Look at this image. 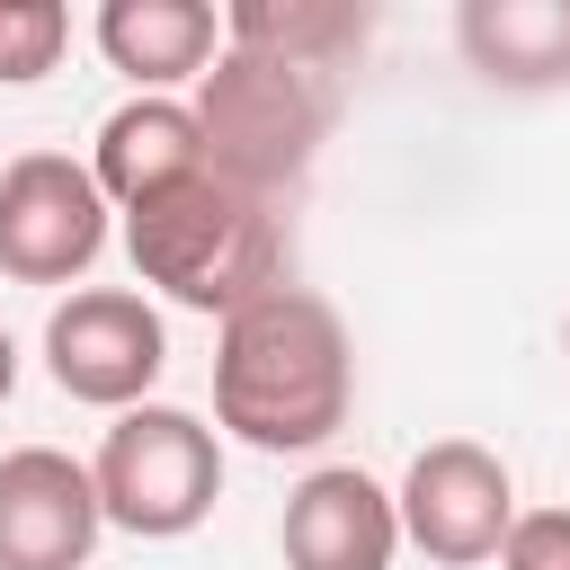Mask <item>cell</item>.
Listing matches in <instances>:
<instances>
[{"label": "cell", "instance_id": "6da1fadb", "mask_svg": "<svg viewBox=\"0 0 570 570\" xmlns=\"http://www.w3.org/2000/svg\"><path fill=\"white\" fill-rule=\"evenodd\" d=\"M347 392H356V356H347V321L303 294L276 285L249 312L223 321L214 347V419L258 445V454H312L347 428Z\"/></svg>", "mask_w": 570, "mask_h": 570}, {"label": "cell", "instance_id": "7a4b0ae2", "mask_svg": "<svg viewBox=\"0 0 570 570\" xmlns=\"http://www.w3.org/2000/svg\"><path fill=\"white\" fill-rule=\"evenodd\" d=\"M125 249L134 276L160 285L187 312H249L258 294L285 285V214L258 187H232L223 169H196L142 205H125Z\"/></svg>", "mask_w": 570, "mask_h": 570}, {"label": "cell", "instance_id": "3957f363", "mask_svg": "<svg viewBox=\"0 0 570 570\" xmlns=\"http://www.w3.org/2000/svg\"><path fill=\"white\" fill-rule=\"evenodd\" d=\"M196 134H205V169H223L232 187H258V196H285L321 134H330V89L321 71H294V62H267V53H214V71L196 80Z\"/></svg>", "mask_w": 570, "mask_h": 570}, {"label": "cell", "instance_id": "277c9868", "mask_svg": "<svg viewBox=\"0 0 570 570\" xmlns=\"http://www.w3.org/2000/svg\"><path fill=\"white\" fill-rule=\"evenodd\" d=\"M89 490H98V517L125 534H187L223 499V445L196 410L134 401V410H116V428L89 463Z\"/></svg>", "mask_w": 570, "mask_h": 570}, {"label": "cell", "instance_id": "5b68a950", "mask_svg": "<svg viewBox=\"0 0 570 570\" xmlns=\"http://www.w3.org/2000/svg\"><path fill=\"white\" fill-rule=\"evenodd\" d=\"M107 249V196L71 151H18L0 169V276L71 285Z\"/></svg>", "mask_w": 570, "mask_h": 570}, {"label": "cell", "instance_id": "8992f818", "mask_svg": "<svg viewBox=\"0 0 570 570\" xmlns=\"http://www.w3.org/2000/svg\"><path fill=\"white\" fill-rule=\"evenodd\" d=\"M45 365L71 401L89 410H134L160 365H169V338H160V312L125 285H80L71 303H53L45 321Z\"/></svg>", "mask_w": 570, "mask_h": 570}, {"label": "cell", "instance_id": "52a82bcc", "mask_svg": "<svg viewBox=\"0 0 570 570\" xmlns=\"http://www.w3.org/2000/svg\"><path fill=\"white\" fill-rule=\"evenodd\" d=\"M392 508H401V534H410L428 561L472 570V561H499V543H508V525H517V481H508V463H499L490 445L445 436V445H428V454L410 463V481H401Z\"/></svg>", "mask_w": 570, "mask_h": 570}, {"label": "cell", "instance_id": "ba28073f", "mask_svg": "<svg viewBox=\"0 0 570 570\" xmlns=\"http://www.w3.org/2000/svg\"><path fill=\"white\" fill-rule=\"evenodd\" d=\"M98 490L89 463L53 445L0 454V570H80L98 552Z\"/></svg>", "mask_w": 570, "mask_h": 570}, {"label": "cell", "instance_id": "9c48e42d", "mask_svg": "<svg viewBox=\"0 0 570 570\" xmlns=\"http://www.w3.org/2000/svg\"><path fill=\"white\" fill-rule=\"evenodd\" d=\"M401 552V508L374 472L321 463L285 499V570H392Z\"/></svg>", "mask_w": 570, "mask_h": 570}, {"label": "cell", "instance_id": "30bf717a", "mask_svg": "<svg viewBox=\"0 0 570 570\" xmlns=\"http://www.w3.org/2000/svg\"><path fill=\"white\" fill-rule=\"evenodd\" d=\"M196 169H205V134H196V116H187L178 98H125V107L98 125L89 178H98V196H116V205H142V196H160V187H178V178H196Z\"/></svg>", "mask_w": 570, "mask_h": 570}, {"label": "cell", "instance_id": "8fae6325", "mask_svg": "<svg viewBox=\"0 0 570 570\" xmlns=\"http://www.w3.org/2000/svg\"><path fill=\"white\" fill-rule=\"evenodd\" d=\"M454 36H463V62L499 89L570 80V0H463Z\"/></svg>", "mask_w": 570, "mask_h": 570}, {"label": "cell", "instance_id": "7c38bea8", "mask_svg": "<svg viewBox=\"0 0 570 570\" xmlns=\"http://www.w3.org/2000/svg\"><path fill=\"white\" fill-rule=\"evenodd\" d=\"M98 53L116 71H134L142 89L160 80H205V62L223 53V18L205 0H107L98 9Z\"/></svg>", "mask_w": 570, "mask_h": 570}, {"label": "cell", "instance_id": "4fadbf2b", "mask_svg": "<svg viewBox=\"0 0 570 570\" xmlns=\"http://www.w3.org/2000/svg\"><path fill=\"white\" fill-rule=\"evenodd\" d=\"M223 45L294 62V71H330L338 53L365 45V9H347V0H232L223 9Z\"/></svg>", "mask_w": 570, "mask_h": 570}, {"label": "cell", "instance_id": "5bb4252c", "mask_svg": "<svg viewBox=\"0 0 570 570\" xmlns=\"http://www.w3.org/2000/svg\"><path fill=\"white\" fill-rule=\"evenodd\" d=\"M62 45H71V9L62 0H0V80L9 89L45 80L62 62Z\"/></svg>", "mask_w": 570, "mask_h": 570}, {"label": "cell", "instance_id": "9a60e30c", "mask_svg": "<svg viewBox=\"0 0 570 570\" xmlns=\"http://www.w3.org/2000/svg\"><path fill=\"white\" fill-rule=\"evenodd\" d=\"M499 570H570V508H534L508 525Z\"/></svg>", "mask_w": 570, "mask_h": 570}, {"label": "cell", "instance_id": "2e32d148", "mask_svg": "<svg viewBox=\"0 0 570 570\" xmlns=\"http://www.w3.org/2000/svg\"><path fill=\"white\" fill-rule=\"evenodd\" d=\"M9 383H18V347H9V330H0V401H9Z\"/></svg>", "mask_w": 570, "mask_h": 570}, {"label": "cell", "instance_id": "e0dca14e", "mask_svg": "<svg viewBox=\"0 0 570 570\" xmlns=\"http://www.w3.org/2000/svg\"><path fill=\"white\" fill-rule=\"evenodd\" d=\"M561 347H570V321H561Z\"/></svg>", "mask_w": 570, "mask_h": 570}]
</instances>
